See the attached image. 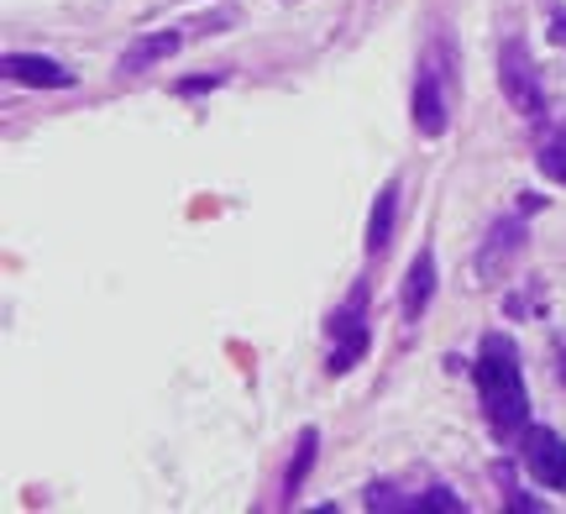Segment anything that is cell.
Instances as JSON below:
<instances>
[{
	"label": "cell",
	"mask_w": 566,
	"mask_h": 514,
	"mask_svg": "<svg viewBox=\"0 0 566 514\" xmlns=\"http://www.w3.org/2000/svg\"><path fill=\"white\" fill-rule=\"evenodd\" d=\"M472 378H478V394H483V410L493 420L499 436L525 431L530 415V394H525V373H520V352L509 342L504 331L483 336L478 347V363H472Z\"/></svg>",
	"instance_id": "6da1fadb"
},
{
	"label": "cell",
	"mask_w": 566,
	"mask_h": 514,
	"mask_svg": "<svg viewBox=\"0 0 566 514\" xmlns=\"http://www.w3.org/2000/svg\"><path fill=\"white\" fill-rule=\"evenodd\" d=\"M325 336H331V357H325V373H352L357 363H363L367 352V289L357 284L352 289V300H346L336 315H331V326H325Z\"/></svg>",
	"instance_id": "7a4b0ae2"
},
{
	"label": "cell",
	"mask_w": 566,
	"mask_h": 514,
	"mask_svg": "<svg viewBox=\"0 0 566 514\" xmlns=\"http://www.w3.org/2000/svg\"><path fill=\"white\" fill-rule=\"evenodd\" d=\"M499 84H504L509 105H514L525 122H541V116H546V90L535 80V63H530L525 42H504V53H499Z\"/></svg>",
	"instance_id": "3957f363"
},
{
	"label": "cell",
	"mask_w": 566,
	"mask_h": 514,
	"mask_svg": "<svg viewBox=\"0 0 566 514\" xmlns=\"http://www.w3.org/2000/svg\"><path fill=\"white\" fill-rule=\"evenodd\" d=\"M520 457H525V468L535 473V483H546L556 494H566V441L546 426H525L520 431Z\"/></svg>",
	"instance_id": "277c9868"
},
{
	"label": "cell",
	"mask_w": 566,
	"mask_h": 514,
	"mask_svg": "<svg viewBox=\"0 0 566 514\" xmlns=\"http://www.w3.org/2000/svg\"><path fill=\"white\" fill-rule=\"evenodd\" d=\"M415 126H420V137H441L451 126V101H446V84L430 59H424L420 80H415Z\"/></svg>",
	"instance_id": "5b68a950"
},
{
	"label": "cell",
	"mask_w": 566,
	"mask_h": 514,
	"mask_svg": "<svg viewBox=\"0 0 566 514\" xmlns=\"http://www.w3.org/2000/svg\"><path fill=\"white\" fill-rule=\"evenodd\" d=\"M525 252V227L520 221H493V231H488V242H483V252H478V273L483 279H499V273H509V263Z\"/></svg>",
	"instance_id": "8992f818"
},
{
	"label": "cell",
	"mask_w": 566,
	"mask_h": 514,
	"mask_svg": "<svg viewBox=\"0 0 566 514\" xmlns=\"http://www.w3.org/2000/svg\"><path fill=\"white\" fill-rule=\"evenodd\" d=\"M6 80L27 84V90H69L74 74L53 59H38V53H11V59H6Z\"/></svg>",
	"instance_id": "52a82bcc"
},
{
	"label": "cell",
	"mask_w": 566,
	"mask_h": 514,
	"mask_svg": "<svg viewBox=\"0 0 566 514\" xmlns=\"http://www.w3.org/2000/svg\"><path fill=\"white\" fill-rule=\"evenodd\" d=\"M179 48H184V32H147V38H137L122 53V74H142V69H153V63L174 59Z\"/></svg>",
	"instance_id": "ba28073f"
},
{
	"label": "cell",
	"mask_w": 566,
	"mask_h": 514,
	"mask_svg": "<svg viewBox=\"0 0 566 514\" xmlns=\"http://www.w3.org/2000/svg\"><path fill=\"white\" fill-rule=\"evenodd\" d=\"M430 294H436V258H430V252H415L409 279H405V321H420L424 305H430Z\"/></svg>",
	"instance_id": "9c48e42d"
},
{
	"label": "cell",
	"mask_w": 566,
	"mask_h": 514,
	"mask_svg": "<svg viewBox=\"0 0 566 514\" xmlns=\"http://www.w3.org/2000/svg\"><path fill=\"white\" fill-rule=\"evenodd\" d=\"M394 216H399V179H388L378 206H373V221H367V252H384L388 237H394Z\"/></svg>",
	"instance_id": "30bf717a"
},
{
	"label": "cell",
	"mask_w": 566,
	"mask_h": 514,
	"mask_svg": "<svg viewBox=\"0 0 566 514\" xmlns=\"http://www.w3.org/2000/svg\"><path fill=\"white\" fill-rule=\"evenodd\" d=\"M541 174L551 185H566V126H556L546 143H541Z\"/></svg>",
	"instance_id": "8fae6325"
},
{
	"label": "cell",
	"mask_w": 566,
	"mask_h": 514,
	"mask_svg": "<svg viewBox=\"0 0 566 514\" xmlns=\"http://www.w3.org/2000/svg\"><path fill=\"white\" fill-rule=\"evenodd\" d=\"M315 452H321V436H315V431H300V447H294V468H289V478H283V494H300V483H304V473H310Z\"/></svg>",
	"instance_id": "7c38bea8"
},
{
	"label": "cell",
	"mask_w": 566,
	"mask_h": 514,
	"mask_svg": "<svg viewBox=\"0 0 566 514\" xmlns=\"http://www.w3.org/2000/svg\"><path fill=\"white\" fill-rule=\"evenodd\" d=\"M551 38H556V48H566V11L551 21Z\"/></svg>",
	"instance_id": "4fadbf2b"
},
{
	"label": "cell",
	"mask_w": 566,
	"mask_h": 514,
	"mask_svg": "<svg viewBox=\"0 0 566 514\" xmlns=\"http://www.w3.org/2000/svg\"><path fill=\"white\" fill-rule=\"evenodd\" d=\"M562 378H566V368H562Z\"/></svg>",
	"instance_id": "5bb4252c"
}]
</instances>
